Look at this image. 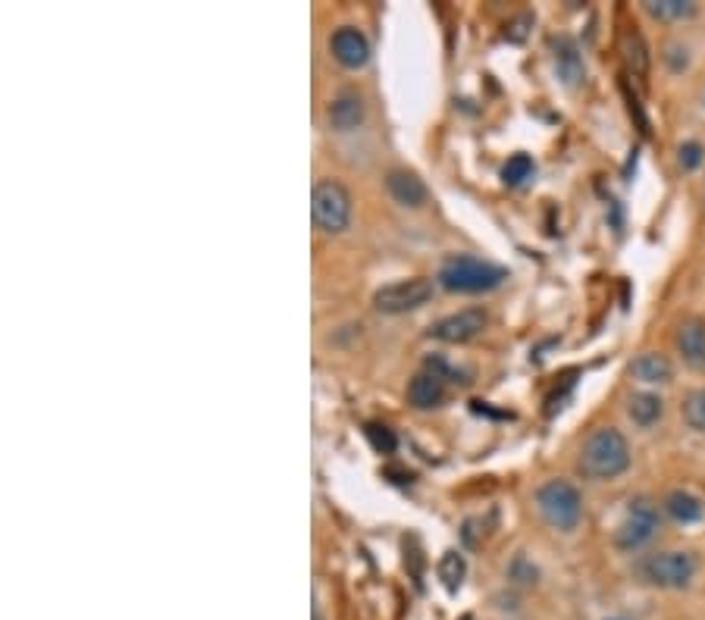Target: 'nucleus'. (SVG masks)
I'll use <instances>...</instances> for the list:
<instances>
[{"label": "nucleus", "instance_id": "b1692460", "mask_svg": "<svg viewBox=\"0 0 705 620\" xmlns=\"http://www.w3.org/2000/svg\"><path fill=\"white\" fill-rule=\"evenodd\" d=\"M702 157H705V151H702L699 141H687V145H680V151H677V160H680L684 170H696V166L702 163Z\"/></svg>", "mask_w": 705, "mask_h": 620}, {"label": "nucleus", "instance_id": "2eb2a0df", "mask_svg": "<svg viewBox=\"0 0 705 620\" xmlns=\"http://www.w3.org/2000/svg\"><path fill=\"white\" fill-rule=\"evenodd\" d=\"M630 373L640 379V383H649V386H662V383H671V376H674V370H671V361L665 354H658V351H646V354H640L637 361L630 364Z\"/></svg>", "mask_w": 705, "mask_h": 620}, {"label": "nucleus", "instance_id": "393cba45", "mask_svg": "<svg viewBox=\"0 0 705 620\" xmlns=\"http://www.w3.org/2000/svg\"><path fill=\"white\" fill-rule=\"evenodd\" d=\"M668 66L674 69V73H680V69H687L690 57H687V47H680V44H668V54H665Z\"/></svg>", "mask_w": 705, "mask_h": 620}, {"label": "nucleus", "instance_id": "412c9836", "mask_svg": "<svg viewBox=\"0 0 705 620\" xmlns=\"http://www.w3.org/2000/svg\"><path fill=\"white\" fill-rule=\"evenodd\" d=\"M680 414H684L690 429H696V433H705V389L687 392L684 404H680Z\"/></svg>", "mask_w": 705, "mask_h": 620}, {"label": "nucleus", "instance_id": "6e6552de", "mask_svg": "<svg viewBox=\"0 0 705 620\" xmlns=\"http://www.w3.org/2000/svg\"><path fill=\"white\" fill-rule=\"evenodd\" d=\"M489 317L483 307H467V310H458V314H449L442 317L433 329L430 336L439 339V342H449V345H464L470 339H477L480 332L486 329Z\"/></svg>", "mask_w": 705, "mask_h": 620}, {"label": "nucleus", "instance_id": "a211bd4d", "mask_svg": "<svg viewBox=\"0 0 705 620\" xmlns=\"http://www.w3.org/2000/svg\"><path fill=\"white\" fill-rule=\"evenodd\" d=\"M464 577H467V561L464 555L458 552H445L442 561H439V580L449 592H458L464 586Z\"/></svg>", "mask_w": 705, "mask_h": 620}, {"label": "nucleus", "instance_id": "f3484780", "mask_svg": "<svg viewBox=\"0 0 705 620\" xmlns=\"http://www.w3.org/2000/svg\"><path fill=\"white\" fill-rule=\"evenodd\" d=\"M662 411H665L662 398L652 395V392H637V395H630V401H627V414L637 426H652L658 417H662Z\"/></svg>", "mask_w": 705, "mask_h": 620}, {"label": "nucleus", "instance_id": "a878e982", "mask_svg": "<svg viewBox=\"0 0 705 620\" xmlns=\"http://www.w3.org/2000/svg\"><path fill=\"white\" fill-rule=\"evenodd\" d=\"M530 22H533V16H521V19H517V22H511V41H524V35H527V29H521V26H530Z\"/></svg>", "mask_w": 705, "mask_h": 620}, {"label": "nucleus", "instance_id": "9b49d317", "mask_svg": "<svg viewBox=\"0 0 705 620\" xmlns=\"http://www.w3.org/2000/svg\"><path fill=\"white\" fill-rule=\"evenodd\" d=\"M326 116L333 129L339 132H348V129H358L361 119H364V101L358 91H339L333 101L326 107Z\"/></svg>", "mask_w": 705, "mask_h": 620}, {"label": "nucleus", "instance_id": "20e7f679", "mask_svg": "<svg viewBox=\"0 0 705 620\" xmlns=\"http://www.w3.org/2000/svg\"><path fill=\"white\" fill-rule=\"evenodd\" d=\"M637 574L658 589H684L696 577V558L690 552H655L637 564Z\"/></svg>", "mask_w": 705, "mask_h": 620}, {"label": "nucleus", "instance_id": "aec40b11", "mask_svg": "<svg viewBox=\"0 0 705 620\" xmlns=\"http://www.w3.org/2000/svg\"><path fill=\"white\" fill-rule=\"evenodd\" d=\"M624 57H627V66L633 69V76L643 79L649 73V54H646V44H643L640 32L624 35Z\"/></svg>", "mask_w": 705, "mask_h": 620}, {"label": "nucleus", "instance_id": "f257e3e1", "mask_svg": "<svg viewBox=\"0 0 705 620\" xmlns=\"http://www.w3.org/2000/svg\"><path fill=\"white\" fill-rule=\"evenodd\" d=\"M577 467L583 476H590L596 483L618 480V476L630 467V445L621 429L615 426H599L586 436Z\"/></svg>", "mask_w": 705, "mask_h": 620}, {"label": "nucleus", "instance_id": "0eeeda50", "mask_svg": "<svg viewBox=\"0 0 705 620\" xmlns=\"http://www.w3.org/2000/svg\"><path fill=\"white\" fill-rule=\"evenodd\" d=\"M433 298V282L430 279H402L383 285L380 292L373 295V304L380 314H408L417 310Z\"/></svg>", "mask_w": 705, "mask_h": 620}, {"label": "nucleus", "instance_id": "9d476101", "mask_svg": "<svg viewBox=\"0 0 705 620\" xmlns=\"http://www.w3.org/2000/svg\"><path fill=\"white\" fill-rule=\"evenodd\" d=\"M677 351L693 370L705 373V320L690 317L677 326Z\"/></svg>", "mask_w": 705, "mask_h": 620}, {"label": "nucleus", "instance_id": "ddd939ff", "mask_svg": "<svg viewBox=\"0 0 705 620\" xmlns=\"http://www.w3.org/2000/svg\"><path fill=\"white\" fill-rule=\"evenodd\" d=\"M386 188H389V195L395 204H402V207H420L423 201H427V185H423L414 173L408 170H392L386 176Z\"/></svg>", "mask_w": 705, "mask_h": 620}, {"label": "nucleus", "instance_id": "1a4fd4ad", "mask_svg": "<svg viewBox=\"0 0 705 620\" xmlns=\"http://www.w3.org/2000/svg\"><path fill=\"white\" fill-rule=\"evenodd\" d=\"M329 51H333L336 63H342L345 69H361L370 60V41L361 29L342 26L329 38Z\"/></svg>", "mask_w": 705, "mask_h": 620}, {"label": "nucleus", "instance_id": "5701e85b", "mask_svg": "<svg viewBox=\"0 0 705 620\" xmlns=\"http://www.w3.org/2000/svg\"><path fill=\"white\" fill-rule=\"evenodd\" d=\"M364 433H367V442L373 445V451H380V455H392L395 451V433L389 426H383V423H367L364 426Z\"/></svg>", "mask_w": 705, "mask_h": 620}, {"label": "nucleus", "instance_id": "7ed1b4c3", "mask_svg": "<svg viewBox=\"0 0 705 620\" xmlns=\"http://www.w3.org/2000/svg\"><path fill=\"white\" fill-rule=\"evenodd\" d=\"M536 511L552 530L571 533L583 517V495L568 480H549L536 489Z\"/></svg>", "mask_w": 705, "mask_h": 620}, {"label": "nucleus", "instance_id": "4468645a", "mask_svg": "<svg viewBox=\"0 0 705 620\" xmlns=\"http://www.w3.org/2000/svg\"><path fill=\"white\" fill-rule=\"evenodd\" d=\"M445 398V383L433 373H417L408 383V401L417 411H433Z\"/></svg>", "mask_w": 705, "mask_h": 620}, {"label": "nucleus", "instance_id": "bb28decb", "mask_svg": "<svg viewBox=\"0 0 705 620\" xmlns=\"http://www.w3.org/2000/svg\"><path fill=\"white\" fill-rule=\"evenodd\" d=\"M461 620H470V617H461Z\"/></svg>", "mask_w": 705, "mask_h": 620}, {"label": "nucleus", "instance_id": "39448f33", "mask_svg": "<svg viewBox=\"0 0 705 620\" xmlns=\"http://www.w3.org/2000/svg\"><path fill=\"white\" fill-rule=\"evenodd\" d=\"M311 213L317 229L336 235L342 229H348L351 220V195L348 188L336 179H323L314 185V198H311Z\"/></svg>", "mask_w": 705, "mask_h": 620}, {"label": "nucleus", "instance_id": "dca6fc26", "mask_svg": "<svg viewBox=\"0 0 705 620\" xmlns=\"http://www.w3.org/2000/svg\"><path fill=\"white\" fill-rule=\"evenodd\" d=\"M665 511H668V517L677 520V523H696V520H702V514H705V508H702L699 498H696L693 492H684V489H674V492L665 495Z\"/></svg>", "mask_w": 705, "mask_h": 620}, {"label": "nucleus", "instance_id": "f03ea898", "mask_svg": "<svg viewBox=\"0 0 705 620\" xmlns=\"http://www.w3.org/2000/svg\"><path fill=\"white\" fill-rule=\"evenodd\" d=\"M439 285L445 292H461V295H480L492 292L508 279V270L499 264H489V260L470 257V254H449L439 264L436 273Z\"/></svg>", "mask_w": 705, "mask_h": 620}, {"label": "nucleus", "instance_id": "423d86ee", "mask_svg": "<svg viewBox=\"0 0 705 620\" xmlns=\"http://www.w3.org/2000/svg\"><path fill=\"white\" fill-rule=\"evenodd\" d=\"M658 508L649 502V498H637V502H630L627 508V517L621 520V527L615 533V545L621 552H637L643 548L655 533H658Z\"/></svg>", "mask_w": 705, "mask_h": 620}, {"label": "nucleus", "instance_id": "6ab92c4d", "mask_svg": "<svg viewBox=\"0 0 705 620\" xmlns=\"http://www.w3.org/2000/svg\"><path fill=\"white\" fill-rule=\"evenodd\" d=\"M646 13L655 19H690L696 13V4H690V0H646Z\"/></svg>", "mask_w": 705, "mask_h": 620}, {"label": "nucleus", "instance_id": "f8f14e48", "mask_svg": "<svg viewBox=\"0 0 705 620\" xmlns=\"http://www.w3.org/2000/svg\"><path fill=\"white\" fill-rule=\"evenodd\" d=\"M552 47H555V69H558V76L568 85H580L583 76H586V66H583L577 41L568 38V35H561V38L552 41Z\"/></svg>", "mask_w": 705, "mask_h": 620}, {"label": "nucleus", "instance_id": "4be33fe9", "mask_svg": "<svg viewBox=\"0 0 705 620\" xmlns=\"http://www.w3.org/2000/svg\"><path fill=\"white\" fill-rule=\"evenodd\" d=\"M536 173V166H533V157L530 154H514L505 166H502V179L505 185H524L530 176Z\"/></svg>", "mask_w": 705, "mask_h": 620}]
</instances>
